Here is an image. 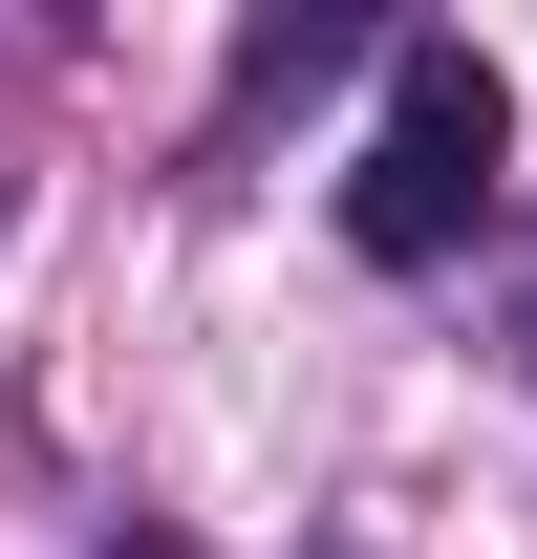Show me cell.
<instances>
[{"label":"cell","mask_w":537,"mask_h":559,"mask_svg":"<svg viewBox=\"0 0 537 559\" xmlns=\"http://www.w3.org/2000/svg\"><path fill=\"white\" fill-rule=\"evenodd\" d=\"M494 151H516V108H494V66H473V44H408L387 66V130H366V173H344V237H366V259H452L473 215H494Z\"/></svg>","instance_id":"cell-1"}]
</instances>
